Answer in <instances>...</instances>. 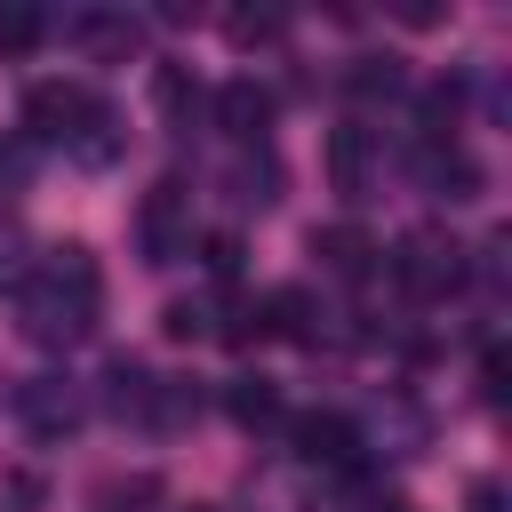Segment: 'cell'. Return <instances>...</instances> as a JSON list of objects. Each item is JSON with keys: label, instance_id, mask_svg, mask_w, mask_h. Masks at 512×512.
Returning <instances> with one entry per match:
<instances>
[{"label": "cell", "instance_id": "6da1fadb", "mask_svg": "<svg viewBox=\"0 0 512 512\" xmlns=\"http://www.w3.org/2000/svg\"><path fill=\"white\" fill-rule=\"evenodd\" d=\"M104 320V272L80 240H56L32 256V280L16 288V328L40 344V352H72L88 344Z\"/></svg>", "mask_w": 512, "mask_h": 512}, {"label": "cell", "instance_id": "7a4b0ae2", "mask_svg": "<svg viewBox=\"0 0 512 512\" xmlns=\"http://www.w3.org/2000/svg\"><path fill=\"white\" fill-rule=\"evenodd\" d=\"M392 280H400L408 304H448V296L472 280V248H464L456 232H440V224H416V232H400V248H392Z\"/></svg>", "mask_w": 512, "mask_h": 512}, {"label": "cell", "instance_id": "3957f363", "mask_svg": "<svg viewBox=\"0 0 512 512\" xmlns=\"http://www.w3.org/2000/svg\"><path fill=\"white\" fill-rule=\"evenodd\" d=\"M136 248H144V264L192 256V184H184V176H160V184L136 200Z\"/></svg>", "mask_w": 512, "mask_h": 512}, {"label": "cell", "instance_id": "277c9868", "mask_svg": "<svg viewBox=\"0 0 512 512\" xmlns=\"http://www.w3.org/2000/svg\"><path fill=\"white\" fill-rule=\"evenodd\" d=\"M96 112H104V96L88 80H40V88H24V136L32 144H72Z\"/></svg>", "mask_w": 512, "mask_h": 512}, {"label": "cell", "instance_id": "5b68a950", "mask_svg": "<svg viewBox=\"0 0 512 512\" xmlns=\"http://www.w3.org/2000/svg\"><path fill=\"white\" fill-rule=\"evenodd\" d=\"M320 160H328V192H336L344 208H368V200H376V136H368L360 120H336L328 144H320Z\"/></svg>", "mask_w": 512, "mask_h": 512}, {"label": "cell", "instance_id": "8992f818", "mask_svg": "<svg viewBox=\"0 0 512 512\" xmlns=\"http://www.w3.org/2000/svg\"><path fill=\"white\" fill-rule=\"evenodd\" d=\"M288 440H296V456H304V464H328V472H344V464H360V448H368V432H360L352 416H336V408H312V416H288Z\"/></svg>", "mask_w": 512, "mask_h": 512}, {"label": "cell", "instance_id": "52a82bcc", "mask_svg": "<svg viewBox=\"0 0 512 512\" xmlns=\"http://www.w3.org/2000/svg\"><path fill=\"white\" fill-rule=\"evenodd\" d=\"M408 168H416V184H424L432 200H448V208H456V200H480V184H488V176H480V160H472L456 136H448V144H416V160H408Z\"/></svg>", "mask_w": 512, "mask_h": 512}, {"label": "cell", "instance_id": "ba28073f", "mask_svg": "<svg viewBox=\"0 0 512 512\" xmlns=\"http://www.w3.org/2000/svg\"><path fill=\"white\" fill-rule=\"evenodd\" d=\"M16 424H24L32 440H64V432L80 424L72 376H32V384H16Z\"/></svg>", "mask_w": 512, "mask_h": 512}, {"label": "cell", "instance_id": "9c48e42d", "mask_svg": "<svg viewBox=\"0 0 512 512\" xmlns=\"http://www.w3.org/2000/svg\"><path fill=\"white\" fill-rule=\"evenodd\" d=\"M272 112H280V104H272V88H264L256 72H240V80L216 88V128H224L232 144H264V136H272Z\"/></svg>", "mask_w": 512, "mask_h": 512}, {"label": "cell", "instance_id": "30bf717a", "mask_svg": "<svg viewBox=\"0 0 512 512\" xmlns=\"http://www.w3.org/2000/svg\"><path fill=\"white\" fill-rule=\"evenodd\" d=\"M64 32H72L96 64H128V56L144 48V16H120V8H80Z\"/></svg>", "mask_w": 512, "mask_h": 512}, {"label": "cell", "instance_id": "8fae6325", "mask_svg": "<svg viewBox=\"0 0 512 512\" xmlns=\"http://www.w3.org/2000/svg\"><path fill=\"white\" fill-rule=\"evenodd\" d=\"M312 256H320V264H328L336 280H368L384 248H376V240H368L360 224H320V232H312Z\"/></svg>", "mask_w": 512, "mask_h": 512}, {"label": "cell", "instance_id": "7c38bea8", "mask_svg": "<svg viewBox=\"0 0 512 512\" xmlns=\"http://www.w3.org/2000/svg\"><path fill=\"white\" fill-rule=\"evenodd\" d=\"M104 408H112V416L152 424V408H160V376H152L144 360H128V352H120V360L104 368Z\"/></svg>", "mask_w": 512, "mask_h": 512}, {"label": "cell", "instance_id": "4fadbf2b", "mask_svg": "<svg viewBox=\"0 0 512 512\" xmlns=\"http://www.w3.org/2000/svg\"><path fill=\"white\" fill-rule=\"evenodd\" d=\"M224 192H232L240 208H272V200H280V160H272L264 144H240V160L224 168Z\"/></svg>", "mask_w": 512, "mask_h": 512}, {"label": "cell", "instance_id": "5bb4252c", "mask_svg": "<svg viewBox=\"0 0 512 512\" xmlns=\"http://www.w3.org/2000/svg\"><path fill=\"white\" fill-rule=\"evenodd\" d=\"M224 408H232L240 432H264V424H280V384H272V376H232Z\"/></svg>", "mask_w": 512, "mask_h": 512}, {"label": "cell", "instance_id": "9a60e30c", "mask_svg": "<svg viewBox=\"0 0 512 512\" xmlns=\"http://www.w3.org/2000/svg\"><path fill=\"white\" fill-rule=\"evenodd\" d=\"M120 144H128V128H120V112L104 104V112H96V120H88V128L64 144V152H72L80 168H112V160H120Z\"/></svg>", "mask_w": 512, "mask_h": 512}, {"label": "cell", "instance_id": "2e32d148", "mask_svg": "<svg viewBox=\"0 0 512 512\" xmlns=\"http://www.w3.org/2000/svg\"><path fill=\"white\" fill-rule=\"evenodd\" d=\"M48 40V8L32 0H0V56H32Z\"/></svg>", "mask_w": 512, "mask_h": 512}, {"label": "cell", "instance_id": "e0dca14e", "mask_svg": "<svg viewBox=\"0 0 512 512\" xmlns=\"http://www.w3.org/2000/svg\"><path fill=\"white\" fill-rule=\"evenodd\" d=\"M32 280V232L16 216H0V296H16Z\"/></svg>", "mask_w": 512, "mask_h": 512}, {"label": "cell", "instance_id": "ac0fdd59", "mask_svg": "<svg viewBox=\"0 0 512 512\" xmlns=\"http://www.w3.org/2000/svg\"><path fill=\"white\" fill-rule=\"evenodd\" d=\"M152 96H160V112H168L176 128H192V104H200V88H192V72H184V64H160V72H152Z\"/></svg>", "mask_w": 512, "mask_h": 512}, {"label": "cell", "instance_id": "d6986e66", "mask_svg": "<svg viewBox=\"0 0 512 512\" xmlns=\"http://www.w3.org/2000/svg\"><path fill=\"white\" fill-rule=\"evenodd\" d=\"M344 88L352 96H400V56H352Z\"/></svg>", "mask_w": 512, "mask_h": 512}, {"label": "cell", "instance_id": "ffe728a7", "mask_svg": "<svg viewBox=\"0 0 512 512\" xmlns=\"http://www.w3.org/2000/svg\"><path fill=\"white\" fill-rule=\"evenodd\" d=\"M224 32H232V48H264V40H280L288 24H280L272 8H232V16H224Z\"/></svg>", "mask_w": 512, "mask_h": 512}, {"label": "cell", "instance_id": "44dd1931", "mask_svg": "<svg viewBox=\"0 0 512 512\" xmlns=\"http://www.w3.org/2000/svg\"><path fill=\"white\" fill-rule=\"evenodd\" d=\"M160 328H168L176 344H200V336H208V304H192V296H176V304L160 312Z\"/></svg>", "mask_w": 512, "mask_h": 512}, {"label": "cell", "instance_id": "7402d4cb", "mask_svg": "<svg viewBox=\"0 0 512 512\" xmlns=\"http://www.w3.org/2000/svg\"><path fill=\"white\" fill-rule=\"evenodd\" d=\"M200 264H208L216 280H232V272H240V240H232V232H208V240H200Z\"/></svg>", "mask_w": 512, "mask_h": 512}, {"label": "cell", "instance_id": "603a6c76", "mask_svg": "<svg viewBox=\"0 0 512 512\" xmlns=\"http://www.w3.org/2000/svg\"><path fill=\"white\" fill-rule=\"evenodd\" d=\"M0 504H8V512H32V504H40V480H32V472H8V480H0Z\"/></svg>", "mask_w": 512, "mask_h": 512}, {"label": "cell", "instance_id": "cb8c5ba5", "mask_svg": "<svg viewBox=\"0 0 512 512\" xmlns=\"http://www.w3.org/2000/svg\"><path fill=\"white\" fill-rule=\"evenodd\" d=\"M480 392H488V400H504V352H488V360H480Z\"/></svg>", "mask_w": 512, "mask_h": 512}, {"label": "cell", "instance_id": "d4e9b609", "mask_svg": "<svg viewBox=\"0 0 512 512\" xmlns=\"http://www.w3.org/2000/svg\"><path fill=\"white\" fill-rule=\"evenodd\" d=\"M192 512H216V504H192Z\"/></svg>", "mask_w": 512, "mask_h": 512}]
</instances>
